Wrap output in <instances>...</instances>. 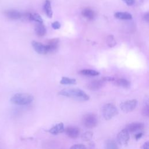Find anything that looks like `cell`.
I'll list each match as a JSON object with an SVG mask.
<instances>
[{
    "instance_id": "1",
    "label": "cell",
    "mask_w": 149,
    "mask_h": 149,
    "mask_svg": "<svg viewBox=\"0 0 149 149\" xmlns=\"http://www.w3.org/2000/svg\"><path fill=\"white\" fill-rule=\"evenodd\" d=\"M59 95L74 98L79 101H87L89 96L83 90L79 88H67L61 90L58 93Z\"/></svg>"
},
{
    "instance_id": "2",
    "label": "cell",
    "mask_w": 149,
    "mask_h": 149,
    "mask_svg": "<svg viewBox=\"0 0 149 149\" xmlns=\"http://www.w3.org/2000/svg\"><path fill=\"white\" fill-rule=\"evenodd\" d=\"M34 100L33 96L27 93H17L13 95L10 101L15 104L19 105H25L30 104Z\"/></svg>"
},
{
    "instance_id": "3",
    "label": "cell",
    "mask_w": 149,
    "mask_h": 149,
    "mask_svg": "<svg viewBox=\"0 0 149 149\" xmlns=\"http://www.w3.org/2000/svg\"><path fill=\"white\" fill-rule=\"evenodd\" d=\"M118 113L117 108L112 104L108 103L102 108V115L105 120H109Z\"/></svg>"
},
{
    "instance_id": "4",
    "label": "cell",
    "mask_w": 149,
    "mask_h": 149,
    "mask_svg": "<svg viewBox=\"0 0 149 149\" xmlns=\"http://www.w3.org/2000/svg\"><path fill=\"white\" fill-rule=\"evenodd\" d=\"M82 123L87 128L91 129L95 127L98 123V119L94 113H87L83 116Z\"/></svg>"
},
{
    "instance_id": "5",
    "label": "cell",
    "mask_w": 149,
    "mask_h": 149,
    "mask_svg": "<svg viewBox=\"0 0 149 149\" xmlns=\"http://www.w3.org/2000/svg\"><path fill=\"white\" fill-rule=\"evenodd\" d=\"M137 105V101L135 99L127 100L122 102L120 107L124 112H130L133 111Z\"/></svg>"
},
{
    "instance_id": "6",
    "label": "cell",
    "mask_w": 149,
    "mask_h": 149,
    "mask_svg": "<svg viewBox=\"0 0 149 149\" xmlns=\"http://www.w3.org/2000/svg\"><path fill=\"white\" fill-rule=\"evenodd\" d=\"M130 139L129 132L124 129L119 132L116 136L117 143L120 146H126Z\"/></svg>"
},
{
    "instance_id": "7",
    "label": "cell",
    "mask_w": 149,
    "mask_h": 149,
    "mask_svg": "<svg viewBox=\"0 0 149 149\" xmlns=\"http://www.w3.org/2000/svg\"><path fill=\"white\" fill-rule=\"evenodd\" d=\"M31 45L34 49L40 54H46L48 53V50L46 45H44L36 41H33Z\"/></svg>"
},
{
    "instance_id": "8",
    "label": "cell",
    "mask_w": 149,
    "mask_h": 149,
    "mask_svg": "<svg viewBox=\"0 0 149 149\" xmlns=\"http://www.w3.org/2000/svg\"><path fill=\"white\" fill-rule=\"evenodd\" d=\"M104 81L102 80H95L87 83V87L92 91H96L100 89L104 84Z\"/></svg>"
},
{
    "instance_id": "9",
    "label": "cell",
    "mask_w": 149,
    "mask_h": 149,
    "mask_svg": "<svg viewBox=\"0 0 149 149\" xmlns=\"http://www.w3.org/2000/svg\"><path fill=\"white\" fill-rule=\"evenodd\" d=\"M144 127V125L140 122H134L127 125L126 127V129L129 133H133L135 132L140 131L142 130Z\"/></svg>"
},
{
    "instance_id": "10",
    "label": "cell",
    "mask_w": 149,
    "mask_h": 149,
    "mask_svg": "<svg viewBox=\"0 0 149 149\" xmlns=\"http://www.w3.org/2000/svg\"><path fill=\"white\" fill-rule=\"evenodd\" d=\"M59 42V40L58 38H52L49 40L48 41L47 44L46 45L48 50V53L56 51L58 48Z\"/></svg>"
},
{
    "instance_id": "11",
    "label": "cell",
    "mask_w": 149,
    "mask_h": 149,
    "mask_svg": "<svg viewBox=\"0 0 149 149\" xmlns=\"http://www.w3.org/2000/svg\"><path fill=\"white\" fill-rule=\"evenodd\" d=\"M64 131L67 136L71 139H76L80 134V130L76 127H68L64 129Z\"/></svg>"
},
{
    "instance_id": "12",
    "label": "cell",
    "mask_w": 149,
    "mask_h": 149,
    "mask_svg": "<svg viewBox=\"0 0 149 149\" xmlns=\"http://www.w3.org/2000/svg\"><path fill=\"white\" fill-rule=\"evenodd\" d=\"M113 82L115 85L119 87H123V88H129L130 86V81L127 79H123V78L115 79Z\"/></svg>"
},
{
    "instance_id": "13",
    "label": "cell",
    "mask_w": 149,
    "mask_h": 149,
    "mask_svg": "<svg viewBox=\"0 0 149 149\" xmlns=\"http://www.w3.org/2000/svg\"><path fill=\"white\" fill-rule=\"evenodd\" d=\"M5 15L8 18L13 20L19 19L22 17V13L16 10H7L5 12Z\"/></svg>"
},
{
    "instance_id": "14",
    "label": "cell",
    "mask_w": 149,
    "mask_h": 149,
    "mask_svg": "<svg viewBox=\"0 0 149 149\" xmlns=\"http://www.w3.org/2000/svg\"><path fill=\"white\" fill-rule=\"evenodd\" d=\"M64 125L63 123L61 122L56 125L54 126L49 130V132L52 134H57L58 133H62L64 131Z\"/></svg>"
},
{
    "instance_id": "15",
    "label": "cell",
    "mask_w": 149,
    "mask_h": 149,
    "mask_svg": "<svg viewBox=\"0 0 149 149\" xmlns=\"http://www.w3.org/2000/svg\"><path fill=\"white\" fill-rule=\"evenodd\" d=\"M116 19L120 20H131L132 19V15L126 12H118L114 15Z\"/></svg>"
},
{
    "instance_id": "16",
    "label": "cell",
    "mask_w": 149,
    "mask_h": 149,
    "mask_svg": "<svg viewBox=\"0 0 149 149\" xmlns=\"http://www.w3.org/2000/svg\"><path fill=\"white\" fill-rule=\"evenodd\" d=\"M35 31L36 34L39 37L44 36L47 32L46 28L42 23H38L36 25L35 27Z\"/></svg>"
},
{
    "instance_id": "17",
    "label": "cell",
    "mask_w": 149,
    "mask_h": 149,
    "mask_svg": "<svg viewBox=\"0 0 149 149\" xmlns=\"http://www.w3.org/2000/svg\"><path fill=\"white\" fill-rule=\"evenodd\" d=\"M81 15L83 17L88 20H93L94 18L95 13L94 11L90 8H85L81 12Z\"/></svg>"
},
{
    "instance_id": "18",
    "label": "cell",
    "mask_w": 149,
    "mask_h": 149,
    "mask_svg": "<svg viewBox=\"0 0 149 149\" xmlns=\"http://www.w3.org/2000/svg\"><path fill=\"white\" fill-rule=\"evenodd\" d=\"M79 73L84 76H95L100 74V72L95 70L92 69H82L79 72Z\"/></svg>"
},
{
    "instance_id": "19",
    "label": "cell",
    "mask_w": 149,
    "mask_h": 149,
    "mask_svg": "<svg viewBox=\"0 0 149 149\" xmlns=\"http://www.w3.org/2000/svg\"><path fill=\"white\" fill-rule=\"evenodd\" d=\"M44 10L46 14V15L49 17L51 18L52 16V10L51 8V2L49 0H46L45 1L44 5Z\"/></svg>"
},
{
    "instance_id": "20",
    "label": "cell",
    "mask_w": 149,
    "mask_h": 149,
    "mask_svg": "<svg viewBox=\"0 0 149 149\" xmlns=\"http://www.w3.org/2000/svg\"><path fill=\"white\" fill-rule=\"evenodd\" d=\"M27 17L29 18V20H33L35 21L37 23H42L43 20L42 17H41V16L38 14V13H29L27 15Z\"/></svg>"
},
{
    "instance_id": "21",
    "label": "cell",
    "mask_w": 149,
    "mask_h": 149,
    "mask_svg": "<svg viewBox=\"0 0 149 149\" xmlns=\"http://www.w3.org/2000/svg\"><path fill=\"white\" fill-rule=\"evenodd\" d=\"M60 83L62 84H74L76 83V80L74 79L62 77L60 81Z\"/></svg>"
},
{
    "instance_id": "22",
    "label": "cell",
    "mask_w": 149,
    "mask_h": 149,
    "mask_svg": "<svg viewBox=\"0 0 149 149\" xmlns=\"http://www.w3.org/2000/svg\"><path fill=\"white\" fill-rule=\"evenodd\" d=\"M107 44L109 47H113L116 44V41L112 35H109L107 38Z\"/></svg>"
},
{
    "instance_id": "23",
    "label": "cell",
    "mask_w": 149,
    "mask_h": 149,
    "mask_svg": "<svg viewBox=\"0 0 149 149\" xmlns=\"http://www.w3.org/2000/svg\"><path fill=\"white\" fill-rule=\"evenodd\" d=\"M93 136V133L91 132L88 131V132H86L85 133H84L81 135V138L84 141H89L92 139Z\"/></svg>"
},
{
    "instance_id": "24",
    "label": "cell",
    "mask_w": 149,
    "mask_h": 149,
    "mask_svg": "<svg viewBox=\"0 0 149 149\" xmlns=\"http://www.w3.org/2000/svg\"><path fill=\"white\" fill-rule=\"evenodd\" d=\"M105 147L107 148H109V149H113V148H118L116 143L113 140H108L106 142Z\"/></svg>"
},
{
    "instance_id": "25",
    "label": "cell",
    "mask_w": 149,
    "mask_h": 149,
    "mask_svg": "<svg viewBox=\"0 0 149 149\" xmlns=\"http://www.w3.org/2000/svg\"><path fill=\"white\" fill-rule=\"evenodd\" d=\"M148 112H149V109H148V105L147 103L143 107V110H142V113L144 116H148Z\"/></svg>"
},
{
    "instance_id": "26",
    "label": "cell",
    "mask_w": 149,
    "mask_h": 149,
    "mask_svg": "<svg viewBox=\"0 0 149 149\" xmlns=\"http://www.w3.org/2000/svg\"><path fill=\"white\" fill-rule=\"evenodd\" d=\"M86 146L82 144H76L72 146L70 148H76V149H83L86 148Z\"/></svg>"
},
{
    "instance_id": "27",
    "label": "cell",
    "mask_w": 149,
    "mask_h": 149,
    "mask_svg": "<svg viewBox=\"0 0 149 149\" xmlns=\"http://www.w3.org/2000/svg\"><path fill=\"white\" fill-rule=\"evenodd\" d=\"M51 26H52V27L54 29H59L60 27H61V24L58 21H55L54 22H53L52 24H51Z\"/></svg>"
},
{
    "instance_id": "28",
    "label": "cell",
    "mask_w": 149,
    "mask_h": 149,
    "mask_svg": "<svg viewBox=\"0 0 149 149\" xmlns=\"http://www.w3.org/2000/svg\"><path fill=\"white\" fill-rule=\"evenodd\" d=\"M127 5L132 6L136 0H122Z\"/></svg>"
},
{
    "instance_id": "29",
    "label": "cell",
    "mask_w": 149,
    "mask_h": 149,
    "mask_svg": "<svg viewBox=\"0 0 149 149\" xmlns=\"http://www.w3.org/2000/svg\"><path fill=\"white\" fill-rule=\"evenodd\" d=\"M115 79V78L113 77H104L102 80L104 81H113Z\"/></svg>"
},
{
    "instance_id": "30",
    "label": "cell",
    "mask_w": 149,
    "mask_h": 149,
    "mask_svg": "<svg viewBox=\"0 0 149 149\" xmlns=\"http://www.w3.org/2000/svg\"><path fill=\"white\" fill-rule=\"evenodd\" d=\"M144 20L147 22H148V20H149V13L148 12L146 13V14H144Z\"/></svg>"
},
{
    "instance_id": "31",
    "label": "cell",
    "mask_w": 149,
    "mask_h": 149,
    "mask_svg": "<svg viewBox=\"0 0 149 149\" xmlns=\"http://www.w3.org/2000/svg\"><path fill=\"white\" fill-rule=\"evenodd\" d=\"M148 148H149V141H146V143H144L143 146V148L148 149Z\"/></svg>"
},
{
    "instance_id": "32",
    "label": "cell",
    "mask_w": 149,
    "mask_h": 149,
    "mask_svg": "<svg viewBox=\"0 0 149 149\" xmlns=\"http://www.w3.org/2000/svg\"><path fill=\"white\" fill-rule=\"evenodd\" d=\"M142 136H143V133H137V134L135 135V138H136V140H138L140 138H141L142 137Z\"/></svg>"
}]
</instances>
